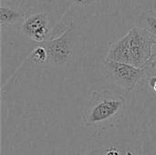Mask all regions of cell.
<instances>
[{"label": "cell", "mask_w": 156, "mask_h": 155, "mask_svg": "<svg viewBox=\"0 0 156 155\" xmlns=\"http://www.w3.org/2000/svg\"><path fill=\"white\" fill-rule=\"evenodd\" d=\"M25 17V12H23L19 8H16L9 5H5L4 3L1 4L0 26L2 30H4L5 27H10L20 22H23Z\"/></svg>", "instance_id": "cell-6"}, {"label": "cell", "mask_w": 156, "mask_h": 155, "mask_svg": "<svg viewBox=\"0 0 156 155\" xmlns=\"http://www.w3.org/2000/svg\"><path fill=\"white\" fill-rule=\"evenodd\" d=\"M48 55L45 46L37 47L29 55V62L33 64H44L48 63Z\"/></svg>", "instance_id": "cell-8"}, {"label": "cell", "mask_w": 156, "mask_h": 155, "mask_svg": "<svg viewBox=\"0 0 156 155\" xmlns=\"http://www.w3.org/2000/svg\"><path fill=\"white\" fill-rule=\"evenodd\" d=\"M73 28L74 26L71 24L58 37L46 41L44 46L48 51V64L53 67H63L71 58L73 54V45L71 39Z\"/></svg>", "instance_id": "cell-4"}, {"label": "cell", "mask_w": 156, "mask_h": 155, "mask_svg": "<svg viewBox=\"0 0 156 155\" xmlns=\"http://www.w3.org/2000/svg\"><path fill=\"white\" fill-rule=\"evenodd\" d=\"M103 69L107 78L127 91H133L137 84L145 78L144 69L123 62L104 60Z\"/></svg>", "instance_id": "cell-3"}, {"label": "cell", "mask_w": 156, "mask_h": 155, "mask_svg": "<svg viewBox=\"0 0 156 155\" xmlns=\"http://www.w3.org/2000/svg\"><path fill=\"white\" fill-rule=\"evenodd\" d=\"M21 30L28 38L41 43L47 39L50 32V18L47 13L38 12L26 16Z\"/></svg>", "instance_id": "cell-5"}, {"label": "cell", "mask_w": 156, "mask_h": 155, "mask_svg": "<svg viewBox=\"0 0 156 155\" xmlns=\"http://www.w3.org/2000/svg\"><path fill=\"white\" fill-rule=\"evenodd\" d=\"M155 46L154 37L134 25L125 36L111 46L105 60L123 62L143 69L153 55Z\"/></svg>", "instance_id": "cell-2"}, {"label": "cell", "mask_w": 156, "mask_h": 155, "mask_svg": "<svg viewBox=\"0 0 156 155\" xmlns=\"http://www.w3.org/2000/svg\"><path fill=\"white\" fill-rule=\"evenodd\" d=\"M126 106V100L118 93L107 90L93 91L82 110V122L91 129L112 128L122 120Z\"/></svg>", "instance_id": "cell-1"}, {"label": "cell", "mask_w": 156, "mask_h": 155, "mask_svg": "<svg viewBox=\"0 0 156 155\" xmlns=\"http://www.w3.org/2000/svg\"><path fill=\"white\" fill-rule=\"evenodd\" d=\"M135 26L148 31L156 40V10H145L135 19Z\"/></svg>", "instance_id": "cell-7"}, {"label": "cell", "mask_w": 156, "mask_h": 155, "mask_svg": "<svg viewBox=\"0 0 156 155\" xmlns=\"http://www.w3.org/2000/svg\"><path fill=\"white\" fill-rule=\"evenodd\" d=\"M75 5L81 6V7H88L91 6L94 3L95 0H70Z\"/></svg>", "instance_id": "cell-10"}, {"label": "cell", "mask_w": 156, "mask_h": 155, "mask_svg": "<svg viewBox=\"0 0 156 155\" xmlns=\"http://www.w3.org/2000/svg\"><path fill=\"white\" fill-rule=\"evenodd\" d=\"M143 69L145 72V78L156 76V51H154L153 55Z\"/></svg>", "instance_id": "cell-9"}, {"label": "cell", "mask_w": 156, "mask_h": 155, "mask_svg": "<svg viewBox=\"0 0 156 155\" xmlns=\"http://www.w3.org/2000/svg\"><path fill=\"white\" fill-rule=\"evenodd\" d=\"M105 155H121V153L114 148H110L109 150L106 151Z\"/></svg>", "instance_id": "cell-11"}]
</instances>
